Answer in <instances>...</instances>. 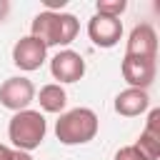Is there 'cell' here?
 Masks as SVG:
<instances>
[{"label": "cell", "instance_id": "obj_1", "mask_svg": "<svg viewBox=\"0 0 160 160\" xmlns=\"http://www.w3.org/2000/svg\"><path fill=\"white\" fill-rule=\"evenodd\" d=\"M80 32V22L72 12H38L30 25V35L38 38L45 48L70 45Z\"/></svg>", "mask_w": 160, "mask_h": 160}, {"label": "cell", "instance_id": "obj_2", "mask_svg": "<svg viewBox=\"0 0 160 160\" xmlns=\"http://www.w3.org/2000/svg\"><path fill=\"white\" fill-rule=\"evenodd\" d=\"M55 135L62 145H85L98 135V115L90 108H72L58 118Z\"/></svg>", "mask_w": 160, "mask_h": 160}, {"label": "cell", "instance_id": "obj_3", "mask_svg": "<svg viewBox=\"0 0 160 160\" xmlns=\"http://www.w3.org/2000/svg\"><path fill=\"white\" fill-rule=\"evenodd\" d=\"M45 132H48V122L38 110H20L8 122V138L15 145V150H22V152L40 148V142L45 140Z\"/></svg>", "mask_w": 160, "mask_h": 160}, {"label": "cell", "instance_id": "obj_4", "mask_svg": "<svg viewBox=\"0 0 160 160\" xmlns=\"http://www.w3.org/2000/svg\"><path fill=\"white\" fill-rule=\"evenodd\" d=\"M32 100H35V85L28 78H8L0 85V105L12 112L28 110Z\"/></svg>", "mask_w": 160, "mask_h": 160}, {"label": "cell", "instance_id": "obj_5", "mask_svg": "<svg viewBox=\"0 0 160 160\" xmlns=\"http://www.w3.org/2000/svg\"><path fill=\"white\" fill-rule=\"evenodd\" d=\"M125 55L128 58H145V60L158 58V35H155V28L150 22H140L130 30Z\"/></svg>", "mask_w": 160, "mask_h": 160}, {"label": "cell", "instance_id": "obj_6", "mask_svg": "<svg viewBox=\"0 0 160 160\" xmlns=\"http://www.w3.org/2000/svg\"><path fill=\"white\" fill-rule=\"evenodd\" d=\"M88 35L98 48H115L122 38V22L120 18H108L95 12L88 20Z\"/></svg>", "mask_w": 160, "mask_h": 160}, {"label": "cell", "instance_id": "obj_7", "mask_svg": "<svg viewBox=\"0 0 160 160\" xmlns=\"http://www.w3.org/2000/svg\"><path fill=\"white\" fill-rule=\"evenodd\" d=\"M50 72H52V78L60 80V82H78V80L85 75V60H82L80 52L65 48V50H60L58 55H52V60H50ZM60 82H58V85H60Z\"/></svg>", "mask_w": 160, "mask_h": 160}, {"label": "cell", "instance_id": "obj_8", "mask_svg": "<svg viewBox=\"0 0 160 160\" xmlns=\"http://www.w3.org/2000/svg\"><path fill=\"white\" fill-rule=\"evenodd\" d=\"M45 55H48V48L32 35H25L12 45V62L20 70H28V72L38 70L45 62Z\"/></svg>", "mask_w": 160, "mask_h": 160}, {"label": "cell", "instance_id": "obj_9", "mask_svg": "<svg viewBox=\"0 0 160 160\" xmlns=\"http://www.w3.org/2000/svg\"><path fill=\"white\" fill-rule=\"evenodd\" d=\"M122 78L130 88L138 90H148L155 80V60H145V58H122Z\"/></svg>", "mask_w": 160, "mask_h": 160}, {"label": "cell", "instance_id": "obj_10", "mask_svg": "<svg viewBox=\"0 0 160 160\" xmlns=\"http://www.w3.org/2000/svg\"><path fill=\"white\" fill-rule=\"evenodd\" d=\"M135 148L145 155V160H158V155H160V110L158 108L150 110Z\"/></svg>", "mask_w": 160, "mask_h": 160}, {"label": "cell", "instance_id": "obj_11", "mask_svg": "<svg viewBox=\"0 0 160 160\" xmlns=\"http://www.w3.org/2000/svg\"><path fill=\"white\" fill-rule=\"evenodd\" d=\"M148 108H150V95H148V90L125 88L122 92L115 95V112H120V115H125V118L142 115Z\"/></svg>", "mask_w": 160, "mask_h": 160}, {"label": "cell", "instance_id": "obj_12", "mask_svg": "<svg viewBox=\"0 0 160 160\" xmlns=\"http://www.w3.org/2000/svg\"><path fill=\"white\" fill-rule=\"evenodd\" d=\"M38 102H40V108L45 112H62L65 110V102H68V92L62 90V85L50 82V85H42L40 88Z\"/></svg>", "mask_w": 160, "mask_h": 160}, {"label": "cell", "instance_id": "obj_13", "mask_svg": "<svg viewBox=\"0 0 160 160\" xmlns=\"http://www.w3.org/2000/svg\"><path fill=\"white\" fill-rule=\"evenodd\" d=\"M125 8H128L125 0H98V5H95L98 15H108V18H120L125 12Z\"/></svg>", "mask_w": 160, "mask_h": 160}, {"label": "cell", "instance_id": "obj_14", "mask_svg": "<svg viewBox=\"0 0 160 160\" xmlns=\"http://www.w3.org/2000/svg\"><path fill=\"white\" fill-rule=\"evenodd\" d=\"M112 160H145V155H142L135 145H125V148H120V150L115 152Z\"/></svg>", "mask_w": 160, "mask_h": 160}, {"label": "cell", "instance_id": "obj_15", "mask_svg": "<svg viewBox=\"0 0 160 160\" xmlns=\"http://www.w3.org/2000/svg\"><path fill=\"white\" fill-rule=\"evenodd\" d=\"M10 160H32L30 152H22V150H12V158Z\"/></svg>", "mask_w": 160, "mask_h": 160}, {"label": "cell", "instance_id": "obj_16", "mask_svg": "<svg viewBox=\"0 0 160 160\" xmlns=\"http://www.w3.org/2000/svg\"><path fill=\"white\" fill-rule=\"evenodd\" d=\"M8 12H10V2L8 0H0V22L8 18Z\"/></svg>", "mask_w": 160, "mask_h": 160}, {"label": "cell", "instance_id": "obj_17", "mask_svg": "<svg viewBox=\"0 0 160 160\" xmlns=\"http://www.w3.org/2000/svg\"><path fill=\"white\" fill-rule=\"evenodd\" d=\"M12 158V150L8 145H0V160H10Z\"/></svg>", "mask_w": 160, "mask_h": 160}]
</instances>
